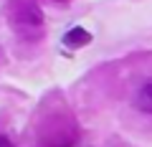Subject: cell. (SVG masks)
I'll return each mask as SVG.
<instances>
[{"instance_id": "1", "label": "cell", "mask_w": 152, "mask_h": 147, "mask_svg": "<svg viewBox=\"0 0 152 147\" xmlns=\"http://www.w3.org/2000/svg\"><path fill=\"white\" fill-rule=\"evenodd\" d=\"M8 20L23 38H41L43 36V13L33 0H10L8 3Z\"/></svg>"}, {"instance_id": "2", "label": "cell", "mask_w": 152, "mask_h": 147, "mask_svg": "<svg viewBox=\"0 0 152 147\" xmlns=\"http://www.w3.org/2000/svg\"><path fill=\"white\" fill-rule=\"evenodd\" d=\"M89 43H91V33L81 26L66 31V36H64V46H69V48H81V46H89Z\"/></svg>"}, {"instance_id": "3", "label": "cell", "mask_w": 152, "mask_h": 147, "mask_svg": "<svg viewBox=\"0 0 152 147\" xmlns=\"http://www.w3.org/2000/svg\"><path fill=\"white\" fill-rule=\"evenodd\" d=\"M137 107L142 112H147V114H152V81L140 86V91H137Z\"/></svg>"}, {"instance_id": "4", "label": "cell", "mask_w": 152, "mask_h": 147, "mask_svg": "<svg viewBox=\"0 0 152 147\" xmlns=\"http://www.w3.org/2000/svg\"><path fill=\"white\" fill-rule=\"evenodd\" d=\"M0 147H13V142L8 140V137H3V135H0Z\"/></svg>"}, {"instance_id": "5", "label": "cell", "mask_w": 152, "mask_h": 147, "mask_svg": "<svg viewBox=\"0 0 152 147\" xmlns=\"http://www.w3.org/2000/svg\"><path fill=\"white\" fill-rule=\"evenodd\" d=\"M56 3H66V0H56Z\"/></svg>"}]
</instances>
